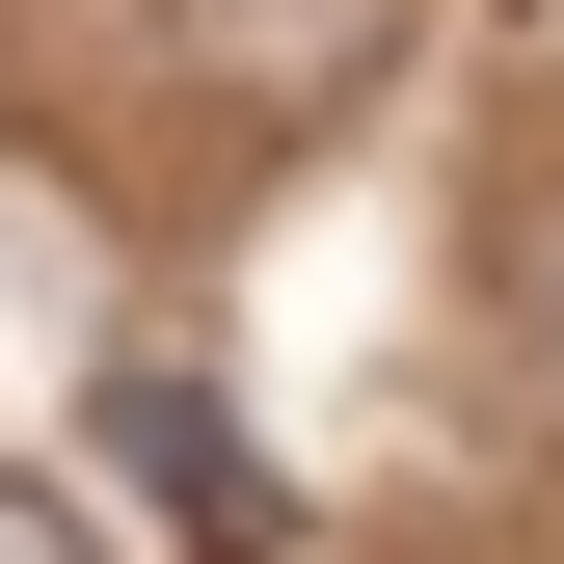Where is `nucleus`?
<instances>
[{"label":"nucleus","instance_id":"nucleus-1","mask_svg":"<svg viewBox=\"0 0 564 564\" xmlns=\"http://www.w3.org/2000/svg\"><path fill=\"white\" fill-rule=\"evenodd\" d=\"M108 457L162 484L188 538H269V484H242V431H216V403H188V377H108Z\"/></svg>","mask_w":564,"mask_h":564},{"label":"nucleus","instance_id":"nucleus-2","mask_svg":"<svg viewBox=\"0 0 564 564\" xmlns=\"http://www.w3.org/2000/svg\"><path fill=\"white\" fill-rule=\"evenodd\" d=\"M538 403H564V216H538Z\"/></svg>","mask_w":564,"mask_h":564}]
</instances>
